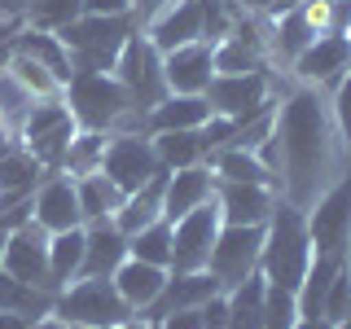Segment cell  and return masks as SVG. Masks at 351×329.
Instances as JSON below:
<instances>
[{
	"label": "cell",
	"mask_w": 351,
	"mask_h": 329,
	"mask_svg": "<svg viewBox=\"0 0 351 329\" xmlns=\"http://www.w3.org/2000/svg\"><path fill=\"white\" fill-rule=\"evenodd\" d=\"M101 171H106L123 193H136L141 184H149L154 175L162 171V162H158V154H154V141H149V136L123 132V136H114V141L106 145Z\"/></svg>",
	"instance_id": "obj_12"
},
{
	"label": "cell",
	"mask_w": 351,
	"mask_h": 329,
	"mask_svg": "<svg viewBox=\"0 0 351 329\" xmlns=\"http://www.w3.org/2000/svg\"><path fill=\"white\" fill-rule=\"evenodd\" d=\"M307 219V237H312V255H343L347 237H351V175L338 180L329 193H321V202H312Z\"/></svg>",
	"instance_id": "obj_11"
},
{
	"label": "cell",
	"mask_w": 351,
	"mask_h": 329,
	"mask_svg": "<svg viewBox=\"0 0 351 329\" xmlns=\"http://www.w3.org/2000/svg\"><path fill=\"white\" fill-rule=\"evenodd\" d=\"M347 40H351V27H347Z\"/></svg>",
	"instance_id": "obj_47"
},
{
	"label": "cell",
	"mask_w": 351,
	"mask_h": 329,
	"mask_svg": "<svg viewBox=\"0 0 351 329\" xmlns=\"http://www.w3.org/2000/svg\"><path fill=\"white\" fill-rule=\"evenodd\" d=\"M36 316H18V312H0V329H31Z\"/></svg>",
	"instance_id": "obj_42"
},
{
	"label": "cell",
	"mask_w": 351,
	"mask_h": 329,
	"mask_svg": "<svg viewBox=\"0 0 351 329\" xmlns=\"http://www.w3.org/2000/svg\"><path fill=\"white\" fill-rule=\"evenodd\" d=\"M202 123H211V101L206 97L167 93L149 110V132H184V127H202Z\"/></svg>",
	"instance_id": "obj_24"
},
{
	"label": "cell",
	"mask_w": 351,
	"mask_h": 329,
	"mask_svg": "<svg viewBox=\"0 0 351 329\" xmlns=\"http://www.w3.org/2000/svg\"><path fill=\"white\" fill-rule=\"evenodd\" d=\"M193 40H202V0H171L158 18H149V44L158 53H171Z\"/></svg>",
	"instance_id": "obj_21"
},
{
	"label": "cell",
	"mask_w": 351,
	"mask_h": 329,
	"mask_svg": "<svg viewBox=\"0 0 351 329\" xmlns=\"http://www.w3.org/2000/svg\"><path fill=\"white\" fill-rule=\"evenodd\" d=\"M53 312L75 329H110L132 321V307L123 303V294L114 290L110 277H80L75 285H66L53 299Z\"/></svg>",
	"instance_id": "obj_5"
},
{
	"label": "cell",
	"mask_w": 351,
	"mask_h": 329,
	"mask_svg": "<svg viewBox=\"0 0 351 329\" xmlns=\"http://www.w3.org/2000/svg\"><path fill=\"white\" fill-rule=\"evenodd\" d=\"M44 175V167H40V158L31 154L27 145H0V206L5 202H22L31 189H36V180Z\"/></svg>",
	"instance_id": "obj_23"
},
{
	"label": "cell",
	"mask_w": 351,
	"mask_h": 329,
	"mask_svg": "<svg viewBox=\"0 0 351 329\" xmlns=\"http://www.w3.org/2000/svg\"><path fill=\"white\" fill-rule=\"evenodd\" d=\"M80 14H84V0H36L31 22H36L40 31H62L66 22H75Z\"/></svg>",
	"instance_id": "obj_38"
},
{
	"label": "cell",
	"mask_w": 351,
	"mask_h": 329,
	"mask_svg": "<svg viewBox=\"0 0 351 329\" xmlns=\"http://www.w3.org/2000/svg\"><path fill=\"white\" fill-rule=\"evenodd\" d=\"M162 80H167V93H189L202 97L206 84L215 80V58H211V44L193 40L180 44V49L162 53Z\"/></svg>",
	"instance_id": "obj_14"
},
{
	"label": "cell",
	"mask_w": 351,
	"mask_h": 329,
	"mask_svg": "<svg viewBox=\"0 0 351 329\" xmlns=\"http://www.w3.org/2000/svg\"><path fill=\"white\" fill-rule=\"evenodd\" d=\"M114 290L123 294V303L132 307V312H145V307L158 299V290L167 285V268H158V263H145V259H123L114 268Z\"/></svg>",
	"instance_id": "obj_22"
},
{
	"label": "cell",
	"mask_w": 351,
	"mask_h": 329,
	"mask_svg": "<svg viewBox=\"0 0 351 329\" xmlns=\"http://www.w3.org/2000/svg\"><path fill=\"white\" fill-rule=\"evenodd\" d=\"M215 206L224 224H268L277 189L272 184H241V180H215Z\"/></svg>",
	"instance_id": "obj_16"
},
{
	"label": "cell",
	"mask_w": 351,
	"mask_h": 329,
	"mask_svg": "<svg viewBox=\"0 0 351 329\" xmlns=\"http://www.w3.org/2000/svg\"><path fill=\"white\" fill-rule=\"evenodd\" d=\"M18 132H22V145L40 158V167H62L66 149H71L75 132H80V123L71 119L66 101L49 97V101H36V106L27 110V119H22Z\"/></svg>",
	"instance_id": "obj_7"
},
{
	"label": "cell",
	"mask_w": 351,
	"mask_h": 329,
	"mask_svg": "<svg viewBox=\"0 0 351 329\" xmlns=\"http://www.w3.org/2000/svg\"><path fill=\"white\" fill-rule=\"evenodd\" d=\"M272 136H277L281 162H285V175H281L285 202L299 206V211H312L316 189H321V180L329 175V154H334V145H329V114H325L321 97L312 88L294 93L281 106Z\"/></svg>",
	"instance_id": "obj_1"
},
{
	"label": "cell",
	"mask_w": 351,
	"mask_h": 329,
	"mask_svg": "<svg viewBox=\"0 0 351 329\" xmlns=\"http://www.w3.org/2000/svg\"><path fill=\"white\" fill-rule=\"evenodd\" d=\"M171 0H132V9H141V18H158Z\"/></svg>",
	"instance_id": "obj_43"
},
{
	"label": "cell",
	"mask_w": 351,
	"mask_h": 329,
	"mask_svg": "<svg viewBox=\"0 0 351 329\" xmlns=\"http://www.w3.org/2000/svg\"><path fill=\"white\" fill-rule=\"evenodd\" d=\"M294 71H299L303 84H334L351 71V40L343 31H325L316 36L307 49L294 58Z\"/></svg>",
	"instance_id": "obj_15"
},
{
	"label": "cell",
	"mask_w": 351,
	"mask_h": 329,
	"mask_svg": "<svg viewBox=\"0 0 351 329\" xmlns=\"http://www.w3.org/2000/svg\"><path fill=\"white\" fill-rule=\"evenodd\" d=\"M66 110L84 132H110L132 114L128 88L106 71H84L66 84Z\"/></svg>",
	"instance_id": "obj_4"
},
{
	"label": "cell",
	"mask_w": 351,
	"mask_h": 329,
	"mask_svg": "<svg viewBox=\"0 0 351 329\" xmlns=\"http://www.w3.org/2000/svg\"><path fill=\"white\" fill-rule=\"evenodd\" d=\"M299 325V299L294 290L268 281V294H263V329H294Z\"/></svg>",
	"instance_id": "obj_37"
},
{
	"label": "cell",
	"mask_w": 351,
	"mask_h": 329,
	"mask_svg": "<svg viewBox=\"0 0 351 329\" xmlns=\"http://www.w3.org/2000/svg\"><path fill=\"white\" fill-rule=\"evenodd\" d=\"M154 154H158L162 171H180V167H197L206 158V136L202 127H184V132H154Z\"/></svg>",
	"instance_id": "obj_26"
},
{
	"label": "cell",
	"mask_w": 351,
	"mask_h": 329,
	"mask_svg": "<svg viewBox=\"0 0 351 329\" xmlns=\"http://www.w3.org/2000/svg\"><path fill=\"white\" fill-rule=\"evenodd\" d=\"M84 14H101V18H128L132 0H84Z\"/></svg>",
	"instance_id": "obj_41"
},
{
	"label": "cell",
	"mask_w": 351,
	"mask_h": 329,
	"mask_svg": "<svg viewBox=\"0 0 351 329\" xmlns=\"http://www.w3.org/2000/svg\"><path fill=\"white\" fill-rule=\"evenodd\" d=\"M259 255H263V224H219L206 272L219 281V290H233L259 272Z\"/></svg>",
	"instance_id": "obj_6"
},
{
	"label": "cell",
	"mask_w": 351,
	"mask_h": 329,
	"mask_svg": "<svg viewBox=\"0 0 351 329\" xmlns=\"http://www.w3.org/2000/svg\"><path fill=\"white\" fill-rule=\"evenodd\" d=\"M128 259V233L114 219H97L84 228V268L80 277H114V268Z\"/></svg>",
	"instance_id": "obj_20"
},
{
	"label": "cell",
	"mask_w": 351,
	"mask_h": 329,
	"mask_svg": "<svg viewBox=\"0 0 351 329\" xmlns=\"http://www.w3.org/2000/svg\"><path fill=\"white\" fill-rule=\"evenodd\" d=\"M114 80L128 88L132 110H149L167 97V80H162V53L149 44V36H132L114 62Z\"/></svg>",
	"instance_id": "obj_8"
},
{
	"label": "cell",
	"mask_w": 351,
	"mask_h": 329,
	"mask_svg": "<svg viewBox=\"0 0 351 329\" xmlns=\"http://www.w3.org/2000/svg\"><path fill=\"white\" fill-rule=\"evenodd\" d=\"M14 53H22V58H31V62H40L44 71H53L62 84L75 80L71 53H66V44L58 40V31H40V27L22 31V36H14Z\"/></svg>",
	"instance_id": "obj_25"
},
{
	"label": "cell",
	"mask_w": 351,
	"mask_h": 329,
	"mask_svg": "<svg viewBox=\"0 0 351 329\" xmlns=\"http://www.w3.org/2000/svg\"><path fill=\"white\" fill-rule=\"evenodd\" d=\"M263 294H268L263 272L233 285V290L224 294L228 299V329H263Z\"/></svg>",
	"instance_id": "obj_29"
},
{
	"label": "cell",
	"mask_w": 351,
	"mask_h": 329,
	"mask_svg": "<svg viewBox=\"0 0 351 329\" xmlns=\"http://www.w3.org/2000/svg\"><path fill=\"white\" fill-rule=\"evenodd\" d=\"M219 224H224V219H219L215 197L202 202L197 211H189L184 219H176V224H171V263H167V268H176V272H202L206 259H211L215 237H219Z\"/></svg>",
	"instance_id": "obj_10"
},
{
	"label": "cell",
	"mask_w": 351,
	"mask_h": 329,
	"mask_svg": "<svg viewBox=\"0 0 351 329\" xmlns=\"http://www.w3.org/2000/svg\"><path fill=\"white\" fill-rule=\"evenodd\" d=\"M84 268V228H66V233H49V277L53 290H66L71 281H80Z\"/></svg>",
	"instance_id": "obj_27"
},
{
	"label": "cell",
	"mask_w": 351,
	"mask_h": 329,
	"mask_svg": "<svg viewBox=\"0 0 351 329\" xmlns=\"http://www.w3.org/2000/svg\"><path fill=\"white\" fill-rule=\"evenodd\" d=\"M215 171H219V180H241V184H272V189H281V180L272 175L263 162L255 158L250 149H233V145H224V149H215Z\"/></svg>",
	"instance_id": "obj_32"
},
{
	"label": "cell",
	"mask_w": 351,
	"mask_h": 329,
	"mask_svg": "<svg viewBox=\"0 0 351 329\" xmlns=\"http://www.w3.org/2000/svg\"><path fill=\"white\" fill-rule=\"evenodd\" d=\"M106 145H110V141L101 136V132H75V141H71V149H66V162H62V167H71L75 175L101 171Z\"/></svg>",
	"instance_id": "obj_36"
},
{
	"label": "cell",
	"mask_w": 351,
	"mask_h": 329,
	"mask_svg": "<svg viewBox=\"0 0 351 329\" xmlns=\"http://www.w3.org/2000/svg\"><path fill=\"white\" fill-rule=\"evenodd\" d=\"M31 219L44 228V233H66V228H84V211H80V193H75V180H44L36 197H31Z\"/></svg>",
	"instance_id": "obj_17"
},
{
	"label": "cell",
	"mask_w": 351,
	"mask_h": 329,
	"mask_svg": "<svg viewBox=\"0 0 351 329\" xmlns=\"http://www.w3.org/2000/svg\"><path fill=\"white\" fill-rule=\"evenodd\" d=\"M136 36V22L128 18H101V14H80L75 22H66L58 31V40L66 44V53H71V66L75 75L84 71H114L119 53H123V44Z\"/></svg>",
	"instance_id": "obj_3"
},
{
	"label": "cell",
	"mask_w": 351,
	"mask_h": 329,
	"mask_svg": "<svg viewBox=\"0 0 351 329\" xmlns=\"http://www.w3.org/2000/svg\"><path fill=\"white\" fill-rule=\"evenodd\" d=\"M215 197V175L197 162V167H180V171H167V189H162V219L176 224L189 211H197L202 202Z\"/></svg>",
	"instance_id": "obj_19"
},
{
	"label": "cell",
	"mask_w": 351,
	"mask_h": 329,
	"mask_svg": "<svg viewBox=\"0 0 351 329\" xmlns=\"http://www.w3.org/2000/svg\"><path fill=\"white\" fill-rule=\"evenodd\" d=\"M75 193H80V211H84L88 224H97V219H114V211L123 206V197H128L106 171L80 175V180H75Z\"/></svg>",
	"instance_id": "obj_28"
},
{
	"label": "cell",
	"mask_w": 351,
	"mask_h": 329,
	"mask_svg": "<svg viewBox=\"0 0 351 329\" xmlns=\"http://www.w3.org/2000/svg\"><path fill=\"white\" fill-rule=\"evenodd\" d=\"M0 312H18V316H49L53 312V294H44L36 290V285H27V281H18L14 272H5L0 268Z\"/></svg>",
	"instance_id": "obj_31"
},
{
	"label": "cell",
	"mask_w": 351,
	"mask_h": 329,
	"mask_svg": "<svg viewBox=\"0 0 351 329\" xmlns=\"http://www.w3.org/2000/svg\"><path fill=\"white\" fill-rule=\"evenodd\" d=\"M9 75H14V80L27 88L31 97H36V101H49V97H58L62 93V80L53 71H44L40 62H31V58H22V53H14V62H9Z\"/></svg>",
	"instance_id": "obj_35"
},
{
	"label": "cell",
	"mask_w": 351,
	"mask_h": 329,
	"mask_svg": "<svg viewBox=\"0 0 351 329\" xmlns=\"http://www.w3.org/2000/svg\"><path fill=\"white\" fill-rule=\"evenodd\" d=\"M110 329H145V321H141V316H132V321H123V325H110Z\"/></svg>",
	"instance_id": "obj_46"
},
{
	"label": "cell",
	"mask_w": 351,
	"mask_h": 329,
	"mask_svg": "<svg viewBox=\"0 0 351 329\" xmlns=\"http://www.w3.org/2000/svg\"><path fill=\"white\" fill-rule=\"evenodd\" d=\"M316 36H321V31L312 27V18L303 14V5H294V9H285V18L277 22V53H285V58H299V53Z\"/></svg>",
	"instance_id": "obj_34"
},
{
	"label": "cell",
	"mask_w": 351,
	"mask_h": 329,
	"mask_svg": "<svg viewBox=\"0 0 351 329\" xmlns=\"http://www.w3.org/2000/svg\"><path fill=\"white\" fill-rule=\"evenodd\" d=\"M211 294H224L219 290V281L211 277V272H167V285L158 290V299H154L145 307V316L141 321H162V316H171V312H184V307H202Z\"/></svg>",
	"instance_id": "obj_18"
},
{
	"label": "cell",
	"mask_w": 351,
	"mask_h": 329,
	"mask_svg": "<svg viewBox=\"0 0 351 329\" xmlns=\"http://www.w3.org/2000/svg\"><path fill=\"white\" fill-rule=\"evenodd\" d=\"M31 329H75V325H66L62 316H58V321H53V316H40V321L31 325Z\"/></svg>",
	"instance_id": "obj_45"
},
{
	"label": "cell",
	"mask_w": 351,
	"mask_h": 329,
	"mask_svg": "<svg viewBox=\"0 0 351 329\" xmlns=\"http://www.w3.org/2000/svg\"><path fill=\"white\" fill-rule=\"evenodd\" d=\"M211 58H215V75H250L259 71V40L250 36V27H241L233 40L211 44Z\"/></svg>",
	"instance_id": "obj_30"
},
{
	"label": "cell",
	"mask_w": 351,
	"mask_h": 329,
	"mask_svg": "<svg viewBox=\"0 0 351 329\" xmlns=\"http://www.w3.org/2000/svg\"><path fill=\"white\" fill-rule=\"evenodd\" d=\"M294 329H334V325H329L325 316H299V325H294Z\"/></svg>",
	"instance_id": "obj_44"
},
{
	"label": "cell",
	"mask_w": 351,
	"mask_h": 329,
	"mask_svg": "<svg viewBox=\"0 0 351 329\" xmlns=\"http://www.w3.org/2000/svg\"><path fill=\"white\" fill-rule=\"evenodd\" d=\"M0 268L14 272L18 281H27V285H36V290H44V294L58 299L53 277H49V233H44L36 219H22L18 228H9L5 250H0Z\"/></svg>",
	"instance_id": "obj_9"
},
{
	"label": "cell",
	"mask_w": 351,
	"mask_h": 329,
	"mask_svg": "<svg viewBox=\"0 0 351 329\" xmlns=\"http://www.w3.org/2000/svg\"><path fill=\"white\" fill-rule=\"evenodd\" d=\"M321 316H325L329 325H343L347 316H351V277H347V272H338V277H334V285H329V294H325Z\"/></svg>",
	"instance_id": "obj_39"
},
{
	"label": "cell",
	"mask_w": 351,
	"mask_h": 329,
	"mask_svg": "<svg viewBox=\"0 0 351 329\" xmlns=\"http://www.w3.org/2000/svg\"><path fill=\"white\" fill-rule=\"evenodd\" d=\"M206 101H211V114L219 119H250L259 110H268V75L250 71V75H215L206 84Z\"/></svg>",
	"instance_id": "obj_13"
},
{
	"label": "cell",
	"mask_w": 351,
	"mask_h": 329,
	"mask_svg": "<svg viewBox=\"0 0 351 329\" xmlns=\"http://www.w3.org/2000/svg\"><path fill=\"white\" fill-rule=\"evenodd\" d=\"M307 263H312V237H307V219L299 206L290 202H277L263 224V255H259V268H263V281L272 285H285V290H299Z\"/></svg>",
	"instance_id": "obj_2"
},
{
	"label": "cell",
	"mask_w": 351,
	"mask_h": 329,
	"mask_svg": "<svg viewBox=\"0 0 351 329\" xmlns=\"http://www.w3.org/2000/svg\"><path fill=\"white\" fill-rule=\"evenodd\" d=\"M128 255L167 268V263H171V224H167V219H154V224H145L141 233H132L128 237Z\"/></svg>",
	"instance_id": "obj_33"
},
{
	"label": "cell",
	"mask_w": 351,
	"mask_h": 329,
	"mask_svg": "<svg viewBox=\"0 0 351 329\" xmlns=\"http://www.w3.org/2000/svg\"><path fill=\"white\" fill-rule=\"evenodd\" d=\"M338 123H343V136H347V149H351V71L343 75V84H338Z\"/></svg>",
	"instance_id": "obj_40"
}]
</instances>
